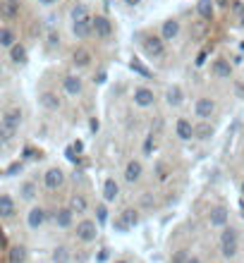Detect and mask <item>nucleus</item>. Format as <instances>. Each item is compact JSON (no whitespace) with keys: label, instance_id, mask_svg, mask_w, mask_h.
Listing matches in <instances>:
<instances>
[{"label":"nucleus","instance_id":"c9c22d12","mask_svg":"<svg viewBox=\"0 0 244 263\" xmlns=\"http://www.w3.org/2000/svg\"><path fill=\"white\" fill-rule=\"evenodd\" d=\"M172 263H189L187 254H185V251H177V254H175V259H172Z\"/></svg>","mask_w":244,"mask_h":263},{"label":"nucleus","instance_id":"4c0bfd02","mask_svg":"<svg viewBox=\"0 0 244 263\" xmlns=\"http://www.w3.org/2000/svg\"><path fill=\"white\" fill-rule=\"evenodd\" d=\"M48 43H51V46H57V43H60V36H57L55 31H51V34H48Z\"/></svg>","mask_w":244,"mask_h":263},{"label":"nucleus","instance_id":"b1692460","mask_svg":"<svg viewBox=\"0 0 244 263\" xmlns=\"http://www.w3.org/2000/svg\"><path fill=\"white\" fill-rule=\"evenodd\" d=\"M72 62H75V67H89L91 65V53L86 48H77L72 53Z\"/></svg>","mask_w":244,"mask_h":263},{"label":"nucleus","instance_id":"393cba45","mask_svg":"<svg viewBox=\"0 0 244 263\" xmlns=\"http://www.w3.org/2000/svg\"><path fill=\"white\" fill-rule=\"evenodd\" d=\"M165 101H168V105L177 108V105L185 101V91H182L180 86H170L168 91H165Z\"/></svg>","mask_w":244,"mask_h":263},{"label":"nucleus","instance_id":"ea45409f","mask_svg":"<svg viewBox=\"0 0 244 263\" xmlns=\"http://www.w3.org/2000/svg\"><path fill=\"white\" fill-rule=\"evenodd\" d=\"M132 70H136V72H141V75H149V72H146V70H144L139 62H132Z\"/></svg>","mask_w":244,"mask_h":263},{"label":"nucleus","instance_id":"f704fd0d","mask_svg":"<svg viewBox=\"0 0 244 263\" xmlns=\"http://www.w3.org/2000/svg\"><path fill=\"white\" fill-rule=\"evenodd\" d=\"M22 168H24V165H22V163H12V165H10V168L5 170V175H7V177H12V175H17V172H22Z\"/></svg>","mask_w":244,"mask_h":263},{"label":"nucleus","instance_id":"a18cd8bd","mask_svg":"<svg viewBox=\"0 0 244 263\" xmlns=\"http://www.w3.org/2000/svg\"><path fill=\"white\" fill-rule=\"evenodd\" d=\"M125 2H127V5H132V7H134V5H139V2H141V0H125Z\"/></svg>","mask_w":244,"mask_h":263},{"label":"nucleus","instance_id":"6ab92c4d","mask_svg":"<svg viewBox=\"0 0 244 263\" xmlns=\"http://www.w3.org/2000/svg\"><path fill=\"white\" fill-rule=\"evenodd\" d=\"M38 103H41V108H46V110H60V98H57V94H53V91H43V94L38 96Z\"/></svg>","mask_w":244,"mask_h":263},{"label":"nucleus","instance_id":"473e14b6","mask_svg":"<svg viewBox=\"0 0 244 263\" xmlns=\"http://www.w3.org/2000/svg\"><path fill=\"white\" fill-rule=\"evenodd\" d=\"M67 259H70V251L65 246H57L55 251H53V261L55 263H67Z\"/></svg>","mask_w":244,"mask_h":263},{"label":"nucleus","instance_id":"72a5a7b5","mask_svg":"<svg viewBox=\"0 0 244 263\" xmlns=\"http://www.w3.org/2000/svg\"><path fill=\"white\" fill-rule=\"evenodd\" d=\"M96 218H98V225H103V223L108 220V208L103 206V204L96 206Z\"/></svg>","mask_w":244,"mask_h":263},{"label":"nucleus","instance_id":"1a4fd4ad","mask_svg":"<svg viewBox=\"0 0 244 263\" xmlns=\"http://www.w3.org/2000/svg\"><path fill=\"white\" fill-rule=\"evenodd\" d=\"M72 34L77 38H89L94 34V17H84L72 22Z\"/></svg>","mask_w":244,"mask_h":263},{"label":"nucleus","instance_id":"f8f14e48","mask_svg":"<svg viewBox=\"0 0 244 263\" xmlns=\"http://www.w3.org/2000/svg\"><path fill=\"white\" fill-rule=\"evenodd\" d=\"M134 105H139V108H149L153 105V101H156V94L146 89V86H139V89H134Z\"/></svg>","mask_w":244,"mask_h":263},{"label":"nucleus","instance_id":"412c9836","mask_svg":"<svg viewBox=\"0 0 244 263\" xmlns=\"http://www.w3.org/2000/svg\"><path fill=\"white\" fill-rule=\"evenodd\" d=\"M0 15L5 19H15L19 15V2L17 0H2L0 2Z\"/></svg>","mask_w":244,"mask_h":263},{"label":"nucleus","instance_id":"0eeeda50","mask_svg":"<svg viewBox=\"0 0 244 263\" xmlns=\"http://www.w3.org/2000/svg\"><path fill=\"white\" fill-rule=\"evenodd\" d=\"M43 184H46V189H51V191L60 189L62 184H65V172H62L60 168L46 170V175H43Z\"/></svg>","mask_w":244,"mask_h":263},{"label":"nucleus","instance_id":"49530a36","mask_svg":"<svg viewBox=\"0 0 244 263\" xmlns=\"http://www.w3.org/2000/svg\"><path fill=\"white\" fill-rule=\"evenodd\" d=\"M189 263H201V261H199V259H196V256H194V259H189Z\"/></svg>","mask_w":244,"mask_h":263},{"label":"nucleus","instance_id":"cd10ccee","mask_svg":"<svg viewBox=\"0 0 244 263\" xmlns=\"http://www.w3.org/2000/svg\"><path fill=\"white\" fill-rule=\"evenodd\" d=\"M7 53H10V60H12V62H15V65H22V62H27V48H24V46H22V43H15V46H12V48H10V51H7Z\"/></svg>","mask_w":244,"mask_h":263},{"label":"nucleus","instance_id":"2f4dec72","mask_svg":"<svg viewBox=\"0 0 244 263\" xmlns=\"http://www.w3.org/2000/svg\"><path fill=\"white\" fill-rule=\"evenodd\" d=\"M72 22H77V19H84V17H89V10H86V5L84 2H77L75 7H72Z\"/></svg>","mask_w":244,"mask_h":263},{"label":"nucleus","instance_id":"39448f33","mask_svg":"<svg viewBox=\"0 0 244 263\" xmlns=\"http://www.w3.org/2000/svg\"><path fill=\"white\" fill-rule=\"evenodd\" d=\"M96 237H98V225H96L94 220H81V223H77V239H81V242H94Z\"/></svg>","mask_w":244,"mask_h":263},{"label":"nucleus","instance_id":"c03bdc74","mask_svg":"<svg viewBox=\"0 0 244 263\" xmlns=\"http://www.w3.org/2000/svg\"><path fill=\"white\" fill-rule=\"evenodd\" d=\"M237 19H240L237 24H240V26H244V10H242V12H240V15H237Z\"/></svg>","mask_w":244,"mask_h":263},{"label":"nucleus","instance_id":"4be33fe9","mask_svg":"<svg viewBox=\"0 0 244 263\" xmlns=\"http://www.w3.org/2000/svg\"><path fill=\"white\" fill-rule=\"evenodd\" d=\"M120 196V184L115 182L113 177H108L106 182H103V199L106 201H115Z\"/></svg>","mask_w":244,"mask_h":263},{"label":"nucleus","instance_id":"a211bd4d","mask_svg":"<svg viewBox=\"0 0 244 263\" xmlns=\"http://www.w3.org/2000/svg\"><path fill=\"white\" fill-rule=\"evenodd\" d=\"M227 218H230V213H227L225 206H216L213 210H211V215H208V220H211V225L213 227H225Z\"/></svg>","mask_w":244,"mask_h":263},{"label":"nucleus","instance_id":"c756f323","mask_svg":"<svg viewBox=\"0 0 244 263\" xmlns=\"http://www.w3.org/2000/svg\"><path fill=\"white\" fill-rule=\"evenodd\" d=\"M24 259H27V249H24L22 244L10 246V249H7V261L10 263H24Z\"/></svg>","mask_w":244,"mask_h":263},{"label":"nucleus","instance_id":"aec40b11","mask_svg":"<svg viewBox=\"0 0 244 263\" xmlns=\"http://www.w3.org/2000/svg\"><path fill=\"white\" fill-rule=\"evenodd\" d=\"M15 210H17V208H15V199H12L10 194H2V196H0V215H2L5 220H10V218L15 215Z\"/></svg>","mask_w":244,"mask_h":263},{"label":"nucleus","instance_id":"f03ea898","mask_svg":"<svg viewBox=\"0 0 244 263\" xmlns=\"http://www.w3.org/2000/svg\"><path fill=\"white\" fill-rule=\"evenodd\" d=\"M141 51H144V55L151 57V60H161V57H165V38L153 36V34L141 36Z\"/></svg>","mask_w":244,"mask_h":263},{"label":"nucleus","instance_id":"7c9ffc66","mask_svg":"<svg viewBox=\"0 0 244 263\" xmlns=\"http://www.w3.org/2000/svg\"><path fill=\"white\" fill-rule=\"evenodd\" d=\"M213 136V125H208V120H201V125H196V139L206 141Z\"/></svg>","mask_w":244,"mask_h":263},{"label":"nucleus","instance_id":"c85d7f7f","mask_svg":"<svg viewBox=\"0 0 244 263\" xmlns=\"http://www.w3.org/2000/svg\"><path fill=\"white\" fill-rule=\"evenodd\" d=\"M15 43H17V36H15V31H12L10 26H2V29H0V46L10 51V48H12Z\"/></svg>","mask_w":244,"mask_h":263},{"label":"nucleus","instance_id":"20e7f679","mask_svg":"<svg viewBox=\"0 0 244 263\" xmlns=\"http://www.w3.org/2000/svg\"><path fill=\"white\" fill-rule=\"evenodd\" d=\"M218 110V105H216V101L213 98H196V103H194V115L199 117V120H211L213 115Z\"/></svg>","mask_w":244,"mask_h":263},{"label":"nucleus","instance_id":"6e6552de","mask_svg":"<svg viewBox=\"0 0 244 263\" xmlns=\"http://www.w3.org/2000/svg\"><path fill=\"white\" fill-rule=\"evenodd\" d=\"M94 34L98 38H103V41L110 38L113 36V22L108 17H103V15H96L94 17Z\"/></svg>","mask_w":244,"mask_h":263},{"label":"nucleus","instance_id":"2eb2a0df","mask_svg":"<svg viewBox=\"0 0 244 263\" xmlns=\"http://www.w3.org/2000/svg\"><path fill=\"white\" fill-rule=\"evenodd\" d=\"M46 218H48V210L46 208H41V206H34L29 213H27V223H29V227H41L43 223H46Z\"/></svg>","mask_w":244,"mask_h":263},{"label":"nucleus","instance_id":"a19ab883","mask_svg":"<svg viewBox=\"0 0 244 263\" xmlns=\"http://www.w3.org/2000/svg\"><path fill=\"white\" fill-rule=\"evenodd\" d=\"M158 177H161V180H165V177H168V175H165V165H163V163L158 165Z\"/></svg>","mask_w":244,"mask_h":263},{"label":"nucleus","instance_id":"bb28decb","mask_svg":"<svg viewBox=\"0 0 244 263\" xmlns=\"http://www.w3.org/2000/svg\"><path fill=\"white\" fill-rule=\"evenodd\" d=\"M70 208H72V213H86L89 201L84 199V194H72L70 196Z\"/></svg>","mask_w":244,"mask_h":263},{"label":"nucleus","instance_id":"9b49d317","mask_svg":"<svg viewBox=\"0 0 244 263\" xmlns=\"http://www.w3.org/2000/svg\"><path fill=\"white\" fill-rule=\"evenodd\" d=\"M175 134H177V139L189 141L191 136H196V127L189 122L187 117H177V122H175Z\"/></svg>","mask_w":244,"mask_h":263},{"label":"nucleus","instance_id":"5701e85b","mask_svg":"<svg viewBox=\"0 0 244 263\" xmlns=\"http://www.w3.org/2000/svg\"><path fill=\"white\" fill-rule=\"evenodd\" d=\"M216 0H199L196 2V12L201 19H213V12H216Z\"/></svg>","mask_w":244,"mask_h":263},{"label":"nucleus","instance_id":"dca6fc26","mask_svg":"<svg viewBox=\"0 0 244 263\" xmlns=\"http://www.w3.org/2000/svg\"><path fill=\"white\" fill-rule=\"evenodd\" d=\"M161 36L165 38V41H175V38L180 36V22L175 17H170L163 22V26H161Z\"/></svg>","mask_w":244,"mask_h":263},{"label":"nucleus","instance_id":"37998d69","mask_svg":"<svg viewBox=\"0 0 244 263\" xmlns=\"http://www.w3.org/2000/svg\"><path fill=\"white\" fill-rule=\"evenodd\" d=\"M216 5H218V7H227V5H230V0H216Z\"/></svg>","mask_w":244,"mask_h":263},{"label":"nucleus","instance_id":"de8ad7c7","mask_svg":"<svg viewBox=\"0 0 244 263\" xmlns=\"http://www.w3.org/2000/svg\"><path fill=\"white\" fill-rule=\"evenodd\" d=\"M240 189H242V194H244V180H242V184H240Z\"/></svg>","mask_w":244,"mask_h":263},{"label":"nucleus","instance_id":"423d86ee","mask_svg":"<svg viewBox=\"0 0 244 263\" xmlns=\"http://www.w3.org/2000/svg\"><path fill=\"white\" fill-rule=\"evenodd\" d=\"M113 225L117 232H127L130 227L136 225V210H132V208H127V210H122L117 218L113 220Z\"/></svg>","mask_w":244,"mask_h":263},{"label":"nucleus","instance_id":"ddd939ff","mask_svg":"<svg viewBox=\"0 0 244 263\" xmlns=\"http://www.w3.org/2000/svg\"><path fill=\"white\" fill-rule=\"evenodd\" d=\"M141 175H144V165H141V160H130L127 165H125V182H139L141 180Z\"/></svg>","mask_w":244,"mask_h":263},{"label":"nucleus","instance_id":"4468645a","mask_svg":"<svg viewBox=\"0 0 244 263\" xmlns=\"http://www.w3.org/2000/svg\"><path fill=\"white\" fill-rule=\"evenodd\" d=\"M62 89H65V94L79 96L81 94V89H84V84H81V79H79L77 75H65L62 77Z\"/></svg>","mask_w":244,"mask_h":263},{"label":"nucleus","instance_id":"7ed1b4c3","mask_svg":"<svg viewBox=\"0 0 244 263\" xmlns=\"http://www.w3.org/2000/svg\"><path fill=\"white\" fill-rule=\"evenodd\" d=\"M237 249H240V235H237V230L235 227H225L223 235H220V254L225 259H232L237 254Z\"/></svg>","mask_w":244,"mask_h":263},{"label":"nucleus","instance_id":"9d476101","mask_svg":"<svg viewBox=\"0 0 244 263\" xmlns=\"http://www.w3.org/2000/svg\"><path fill=\"white\" fill-rule=\"evenodd\" d=\"M211 75L216 77V79H230V77H232V65H230V60L216 57L213 65H211Z\"/></svg>","mask_w":244,"mask_h":263},{"label":"nucleus","instance_id":"f3484780","mask_svg":"<svg viewBox=\"0 0 244 263\" xmlns=\"http://www.w3.org/2000/svg\"><path fill=\"white\" fill-rule=\"evenodd\" d=\"M53 220H55L57 227H72L75 223V213H72V208H57L55 213H53Z\"/></svg>","mask_w":244,"mask_h":263},{"label":"nucleus","instance_id":"a878e982","mask_svg":"<svg viewBox=\"0 0 244 263\" xmlns=\"http://www.w3.org/2000/svg\"><path fill=\"white\" fill-rule=\"evenodd\" d=\"M19 194H22V199H24V201H34V199H36V194H38L36 182H22V184H19Z\"/></svg>","mask_w":244,"mask_h":263},{"label":"nucleus","instance_id":"e433bc0d","mask_svg":"<svg viewBox=\"0 0 244 263\" xmlns=\"http://www.w3.org/2000/svg\"><path fill=\"white\" fill-rule=\"evenodd\" d=\"M242 10H244V0H235V2H232V12H235V15H240Z\"/></svg>","mask_w":244,"mask_h":263},{"label":"nucleus","instance_id":"79ce46f5","mask_svg":"<svg viewBox=\"0 0 244 263\" xmlns=\"http://www.w3.org/2000/svg\"><path fill=\"white\" fill-rule=\"evenodd\" d=\"M38 2H41V5H46V7H51V5H55L57 0H38Z\"/></svg>","mask_w":244,"mask_h":263},{"label":"nucleus","instance_id":"f257e3e1","mask_svg":"<svg viewBox=\"0 0 244 263\" xmlns=\"http://www.w3.org/2000/svg\"><path fill=\"white\" fill-rule=\"evenodd\" d=\"M19 125H22V110L19 108H7L2 113V120H0V136H2L5 144L12 141V136L17 134Z\"/></svg>","mask_w":244,"mask_h":263},{"label":"nucleus","instance_id":"09e8293b","mask_svg":"<svg viewBox=\"0 0 244 263\" xmlns=\"http://www.w3.org/2000/svg\"><path fill=\"white\" fill-rule=\"evenodd\" d=\"M115 263H127V261H115Z\"/></svg>","mask_w":244,"mask_h":263},{"label":"nucleus","instance_id":"58836bf2","mask_svg":"<svg viewBox=\"0 0 244 263\" xmlns=\"http://www.w3.org/2000/svg\"><path fill=\"white\" fill-rule=\"evenodd\" d=\"M235 91L240 98H244V81H235Z\"/></svg>","mask_w":244,"mask_h":263}]
</instances>
